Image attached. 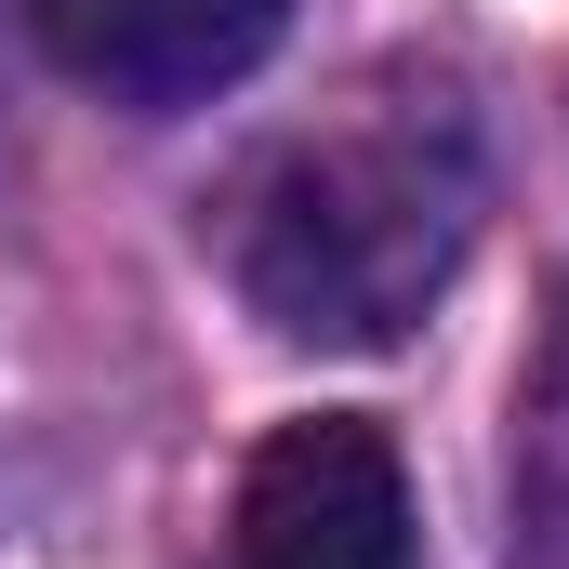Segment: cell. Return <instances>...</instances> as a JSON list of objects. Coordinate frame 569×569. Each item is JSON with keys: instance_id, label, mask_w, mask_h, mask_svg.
<instances>
[{"instance_id": "4", "label": "cell", "mask_w": 569, "mask_h": 569, "mask_svg": "<svg viewBox=\"0 0 569 569\" xmlns=\"http://www.w3.org/2000/svg\"><path fill=\"white\" fill-rule=\"evenodd\" d=\"M517 569H569V318L517 398Z\"/></svg>"}, {"instance_id": "3", "label": "cell", "mask_w": 569, "mask_h": 569, "mask_svg": "<svg viewBox=\"0 0 569 569\" xmlns=\"http://www.w3.org/2000/svg\"><path fill=\"white\" fill-rule=\"evenodd\" d=\"M279 27H291V0H27V40H40L80 93H107V107H133V120L212 107L226 80L266 67Z\"/></svg>"}, {"instance_id": "2", "label": "cell", "mask_w": 569, "mask_h": 569, "mask_svg": "<svg viewBox=\"0 0 569 569\" xmlns=\"http://www.w3.org/2000/svg\"><path fill=\"white\" fill-rule=\"evenodd\" d=\"M411 463L398 437L358 425V411H318V425H279L239 477V530H226V569H411Z\"/></svg>"}, {"instance_id": "1", "label": "cell", "mask_w": 569, "mask_h": 569, "mask_svg": "<svg viewBox=\"0 0 569 569\" xmlns=\"http://www.w3.org/2000/svg\"><path fill=\"white\" fill-rule=\"evenodd\" d=\"M490 212L477 107L450 67H371L291 120L226 199V279L279 345H398L463 279Z\"/></svg>"}]
</instances>
